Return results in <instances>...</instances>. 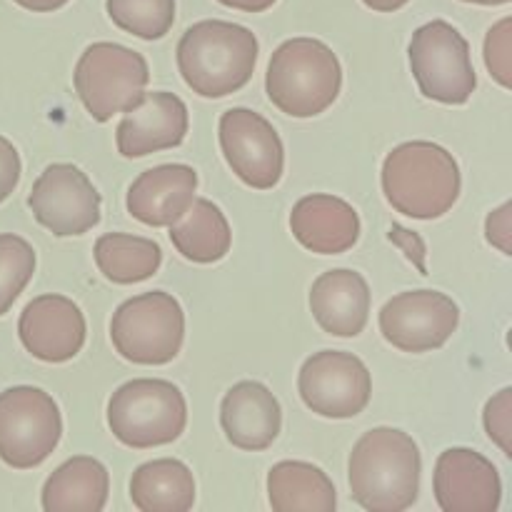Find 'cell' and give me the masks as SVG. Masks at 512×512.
<instances>
[{
  "instance_id": "obj_1",
  "label": "cell",
  "mask_w": 512,
  "mask_h": 512,
  "mask_svg": "<svg viewBox=\"0 0 512 512\" xmlns=\"http://www.w3.org/2000/svg\"><path fill=\"white\" fill-rule=\"evenodd\" d=\"M418 443L395 428H373L355 443L348 463L350 495L370 512H403L420 493Z\"/></svg>"
},
{
  "instance_id": "obj_2",
  "label": "cell",
  "mask_w": 512,
  "mask_h": 512,
  "mask_svg": "<svg viewBox=\"0 0 512 512\" xmlns=\"http://www.w3.org/2000/svg\"><path fill=\"white\" fill-rule=\"evenodd\" d=\"M260 45L245 25L228 20H200L178 43V70L200 98L218 100L250 83Z\"/></svg>"
},
{
  "instance_id": "obj_3",
  "label": "cell",
  "mask_w": 512,
  "mask_h": 512,
  "mask_svg": "<svg viewBox=\"0 0 512 512\" xmlns=\"http://www.w3.org/2000/svg\"><path fill=\"white\" fill-rule=\"evenodd\" d=\"M463 178L453 153L430 140H410L388 153L383 193L398 213L415 220L443 218L458 203Z\"/></svg>"
},
{
  "instance_id": "obj_4",
  "label": "cell",
  "mask_w": 512,
  "mask_h": 512,
  "mask_svg": "<svg viewBox=\"0 0 512 512\" xmlns=\"http://www.w3.org/2000/svg\"><path fill=\"white\" fill-rule=\"evenodd\" d=\"M343 88L340 60L323 40L290 38L270 58L265 90L280 113L315 118L338 100Z\"/></svg>"
},
{
  "instance_id": "obj_5",
  "label": "cell",
  "mask_w": 512,
  "mask_h": 512,
  "mask_svg": "<svg viewBox=\"0 0 512 512\" xmlns=\"http://www.w3.org/2000/svg\"><path fill=\"white\" fill-rule=\"evenodd\" d=\"M108 425L115 438L128 448H160L175 443L185 433L188 403L178 385L168 380H130L110 398Z\"/></svg>"
},
{
  "instance_id": "obj_6",
  "label": "cell",
  "mask_w": 512,
  "mask_h": 512,
  "mask_svg": "<svg viewBox=\"0 0 512 512\" xmlns=\"http://www.w3.org/2000/svg\"><path fill=\"white\" fill-rule=\"evenodd\" d=\"M110 340L128 363L168 365L183 348L185 313L163 290L135 295L113 313Z\"/></svg>"
},
{
  "instance_id": "obj_7",
  "label": "cell",
  "mask_w": 512,
  "mask_h": 512,
  "mask_svg": "<svg viewBox=\"0 0 512 512\" xmlns=\"http://www.w3.org/2000/svg\"><path fill=\"white\" fill-rule=\"evenodd\" d=\"M148 80V60L138 50L105 40L83 50L73 73L75 93L98 123H108L115 113L138 105Z\"/></svg>"
},
{
  "instance_id": "obj_8",
  "label": "cell",
  "mask_w": 512,
  "mask_h": 512,
  "mask_svg": "<svg viewBox=\"0 0 512 512\" xmlns=\"http://www.w3.org/2000/svg\"><path fill=\"white\" fill-rule=\"evenodd\" d=\"M410 70L425 98L463 105L478 88L470 43L448 20L420 25L410 40Z\"/></svg>"
},
{
  "instance_id": "obj_9",
  "label": "cell",
  "mask_w": 512,
  "mask_h": 512,
  "mask_svg": "<svg viewBox=\"0 0 512 512\" xmlns=\"http://www.w3.org/2000/svg\"><path fill=\"white\" fill-rule=\"evenodd\" d=\"M63 435L60 408L45 390L18 385L0 393V460L15 470L38 468Z\"/></svg>"
},
{
  "instance_id": "obj_10",
  "label": "cell",
  "mask_w": 512,
  "mask_h": 512,
  "mask_svg": "<svg viewBox=\"0 0 512 512\" xmlns=\"http://www.w3.org/2000/svg\"><path fill=\"white\" fill-rule=\"evenodd\" d=\"M303 403L320 418L348 420L363 413L373 395V378L353 353L323 350L310 355L298 375Z\"/></svg>"
},
{
  "instance_id": "obj_11",
  "label": "cell",
  "mask_w": 512,
  "mask_h": 512,
  "mask_svg": "<svg viewBox=\"0 0 512 512\" xmlns=\"http://www.w3.org/2000/svg\"><path fill=\"white\" fill-rule=\"evenodd\" d=\"M460 323V308L438 290H408L380 310V333L403 353H430L453 338Z\"/></svg>"
},
{
  "instance_id": "obj_12",
  "label": "cell",
  "mask_w": 512,
  "mask_h": 512,
  "mask_svg": "<svg viewBox=\"0 0 512 512\" xmlns=\"http://www.w3.org/2000/svg\"><path fill=\"white\" fill-rule=\"evenodd\" d=\"M35 220L58 238L83 235L100 223V193L73 163H53L40 173L28 198Z\"/></svg>"
},
{
  "instance_id": "obj_13",
  "label": "cell",
  "mask_w": 512,
  "mask_h": 512,
  "mask_svg": "<svg viewBox=\"0 0 512 512\" xmlns=\"http://www.w3.org/2000/svg\"><path fill=\"white\" fill-rule=\"evenodd\" d=\"M220 148L230 170L255 190H270L280 183L285 168L283 140L260 113L233 108L220 118Z\"/></svg>"
},
{
  "instance_id": "obj_14",
  "label": "cell",
  "mask_w": 512,
  "mask_h": 512,
  "mask_svg": "<svg viewBox=\"0 0 512 512\" xmlns=\"http://www.w3.org/2000/svg\"><path fill=\"white\" fill-rule=\"evenodd\" d=\"M23 348L43 363H68L83 350L88 325L83 310L65 295L30 300L18 320Z\"/></svg>"
},
{
  "instance_id": "obj_15",
  "label": "cell",
  "mask_w": 512,
  "mask_h": 512,
  "mask_svg": "<svg viewBox=\"0 0 512 512\" xmlns=\"http://www.w3.org/2000/svg\"><path fill=\"white\" fill-rule=\"evenodd\" d=\"M433 490L443 512H495L503 500L498 468L470 448L440 453Z\"/></svg>"
},
{
  "instance_id": "obj_16",
  "label": "cell",
  "mask_w": 512,
  "mask_h": 512,
  "mask_svg": "<svg viewBox=\"0 0 512 512\" xmlns=\"http://www.w3.org/2000/svg\"><path fill=\"white\" fill-rule=\"evenodd\" d=\"M188 135V105L175 93H145L138 105L125 110L115 130L123 158H145L158 150L178 148Z\"/></svg>"
},
{
  "instance_id": "obj_17",
  "label": "cell",
  "mask_w": 512,
  "mask_h": 512,
  "mask_svg": "<svg viewBox=\"0 0 512 512\" xmlns=\"http://www.w3.org/2000/svg\"><path fill=\"white\" fill-rule=\"evenodd\" d=\"M220 425L235 448L260 453L278 440L283 410L278 398L258 380L235 383L220 403Z\"/></svg>"
},
{
  "instance_id": "obj_18",
  "label": "cell",
  "mask_w": 512,
  "mask_h": 512,
  "mask_svg": "<svg viewBox=\"0 0 512 512\" xmlns=\"http://www.w3.org/2000/svg\"><path fill=\"white\" fill-rule=\"evenodd\" d=\"M198 173L190 165H158L140 173L128 188V213L150 228H170L195 200Z\"/></svg>"
},
{
  "instance_id": "obj_19",
  "label": "cell",
  "mask_w": 512,
  "mask_h": 512,
  "mask_svg": "<svg viewBox=\"0 0 512 512\" xmlns=\"http://www.w3.org/2000/svg\"><path fill=\"white\" fill-rule=\"evenodd\" d=\"M290 230L303 248L318 255L348 253L360 238V218L350 203L335 195H305L293 205Z\"/></svg>"
},
{
  "instance_id": "obj_20",
  "label": "cell",
  "mask_w": 512,
  "mask_h": 512,
  "mask_svg": "<svg viewBox=\"0 0 512 512\" xmlns=\"http://www.w3.org/2000/svg\"><path fill=\"white\" fill-rule=\"evenodd\" d=\"M310 310L320 328L335 338H355L370 315V288L355 270H328L310 288Z\"/></svg>"
},
{
  "instance_id": "obj_21",
  "label": "cell",
  "mask_w": 512,
  "mask_h": 512,
  "mask_svg": "<svg viewBox=\"0 0 512 512\" xmlns=\"http://www.w3.org/2000/svg\"><path fill=\"white\" fill-rule=\"evenodd\" d=\"M110 475L100 460L78 455L45 480V512H100L108 503Z\"/></svg>"
},
{
  "instance_id": "obj_22",
  "label": "cell",
  "mask_w": 512,
  "mask_h": 512,
  "mask_svg": "<svg viewBox=\"0 0 512 512\" xmlns=\"http://www.w3.org/2000/svg\"><path fill=\"white\" fill-rule=\"evenodd\" d=\"M268 500L275 512H333L338 508L328 473L303 460H283L270 468Z\"/></svg>"
},
{
  "instance_id": "obj_23",
  "label": "cell",
  "mask_w": 512,
  "mask_h": 512,
  "mask_svg": "<svg viewBox=\"0 0 512 512\" xmlns=\"http://www.w3.org/2000/svg\"><path fill=\"white\" fill-rule=\"evenodd\" d=\"M170 243L190 263L210 265L230 253L233 233L223 210L208 198H195L178 223L170 225Z\"/></svg>"
},
{
  "instance_id": "obj_24",
  "label": "cell",
  "mask_w": 512,
  "mask_h": 512,
  "mask_svg": "<svg viewBox=\"0 0 512 512\" xmlns=\"http://www.w3.org/2000/svg\"><path fill=\"white\" fill-rule=\"evenodd\" d=\"M130 500L140 512H188L195 505V478L180 460H150L130 478Z\"/></svg>"
},
{
  "instance_id": "obj_25",
  "label": "cell",
  "mask_w": 512,
  "mask_h": 512,
  "mask_svg": "<svg viewBox=\"0 0 512 512\" xmlns=\"http://www.w3.org/2000/svg\"><path fill=\"white\" fill-rule=\"evenodd\" d=\"M98 270L115 285H133L153 278L163 263V250L155 240L140 235L108 233L95 240Z\"/></svg>"
},
{
  "instance_id": "obj_26",
  "label": "cell",
  "mask_w": 512,
  "mask_h": 512,
  "mask_svg": "<svg viewBox=\"0 0 512 512\" xmlns=\"http://www.w3.org/2000/svg\"><path fill=\"white\" fill-rule=\"evenodd\" d=\"M110 20L140 40H160L175 23V0H105Z\"/></svg>"
},
{
  "instance_id": "obj_27",
  "label": "cell",
  "mask_w": 512,
  "mask_h": 512,
  "mask_svg": "<svg viewBox=\"0 0 512 512\" xmlns=\"http://www.w3.org/2000/svg\"><path fill=\"white\" fill-rule=\"evenodd\" d=\"M35 250L25 238L0 233V315L13 308L15 300L33 280Z\"/></svg>"
},
{
  "instance_id": "obj_28",
  "label": "cell",
  "mask_w": 512,
  "mask_h": 512,
  "mask_svg": "<svg viewBox=\"0 0 512 512\" xmlns=\"http://www.w3.org/2000/svg\"><path fill=\"white\" fill-rule=\"evenodd\" d=\"M512 18H503L488 30L485 38V65L490 75L503 85L505 90L512 88Z\"/></svg>"
},
{
  "instance_id": "obj_29",
  "label": "cell",
  "mask_w": 512,
  "mask_h": 512,
  "mask_svg": "<svg viewBox=\"0 0 512 512\" xmlns=\"http://www.w3.org/2000/svg\"><path fill=\"white\" fill-rule=\"evenodd\" d=\"M485 430H488V438L503 450L505 455H512V390L503 388L495 398L488 400L483 413Z\"/></svg>"
},
{
  "instance_id": "obj_30",
  "label": "cell",
  "mask_w": 512,
  "mask_h": 512,
  "mask_svg": "<svg viewBox=\"0 0 512 512\" xmlns=\"http://www.w3.org/2000/svg\"><path fill=\"white\" fill-rule=\"evenodd\" d=\"M20 173H23V165H20L18 150L8 138L0 135V203L8 200L18 188Z\"/></svg>"
},
{
  "instance_id": "obj_31",
  "label": "cell",
  "mask_w": 512,
  "mask_h": 512,
  "mask_svg": "<svg viewBox=\"0 0 512 512\" xmlns=\"http://www.w3.org/2000/svg\"><path fill=\"white\" fill-rule=\"evenodd\" d=\"M510 215H512V205L505 203L500 205L498 210L488 215V223H485V230H488V240L500 250V253L512 255V223H510Z\"/></svg>"
},
{
  "instance_id": "obj_32",
  "label": "cell",
  "mask_w": 512,
  "mask_h": 512,
  "mask_svg": "<svg viewBox=\"0 0 512 512\" xmlns=\"http://www.w3.org/2000/svg\"><path fill=\"white\" fill-rule=\"evenodd\" d=\"M390 240H395V243L405 250V255H408V258L418 265L420 273L428 275V268H425V245L418 235L410 233V230H405V228H400V225H393V230H390Z\"/></svg>"
},
{
  "instance_id": "obj_33",
  "label": "cell",
  "mask_w": 512,
  "mask_h": 512,
  "mask_svg": "<svg viewBox=\"0 0 512 512\" xmlns=\"http://www.w3.org/2000/svg\"><path fill=\"white\" fill-rule=\"evenodd\" d=\"M218 3L228 5L233 10H243V13H263V10L273 8L278 0H218Z\"/></svg>"
},
{
  "instance_id": "obj_34",
  "label": "cell",
  "mask_w": 512,
  "mask_h": 512,
  "mask_svg": "<svg viewBox=\"0 0 512 512\" xmlns=\"http://www.w3.org/2000/svg\"><path fill=\"white\" fill-rule=\"evenodd\" d=\"M13 3H18L25 10H33V13H53V10L68 5L70 0H13Z\"/></svg>"
},
{
  "instance_id": "obj_35",
  "label": "cell",
  "mask_w": 512,
  "mask_h": 512,
  "mask_svg": "<svg viewBox=\"0 0 512 512\" xmlns=\"http://www.w3.org/2000/svg\"><path fill=\"white\" fill-rule=\"evenodd\" d=\"M368 8L378 10V13H395V10L405 8V5L410 3V0H363Z\"/></svg>"
},
{
  "instance_id": "obj_36",
  "label": "cell",
  "mask_w": 512,
  "mask_h": 512,
  "mask_svg": "<svg viewBox=\"0 0 512 512\" xmlns=\"http://www.w3.org/2000/svg\"><path fill=\"white\" fill-rule=\"evenodd\" d=\"M463 3H475V5H505L510 0H463Z\"/></svg>"
}]
</instances>
